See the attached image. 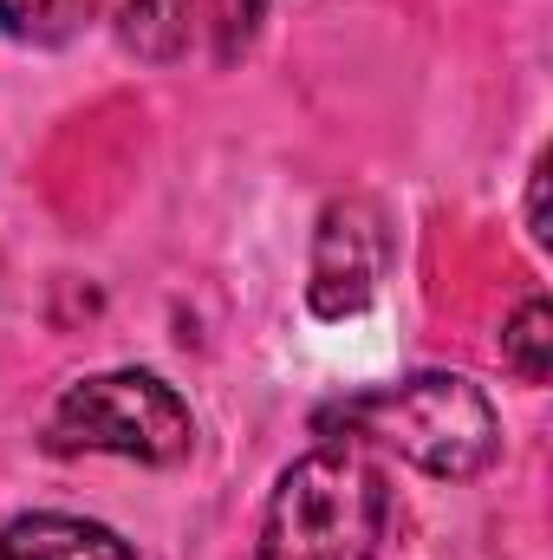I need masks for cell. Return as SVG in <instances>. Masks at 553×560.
Returning a JSON list of instances; mask_svg holds the SVG:
<instances>
[{"instance_id": "cell-9", "label": "cell", "mask_w": 553, "mask_h": 560, "mask_svg": "<svg viewBox=\"0 0 553 560\" xmlns=\"http://www.w3.org/2000/svg\"><path fill=\"white\" fill-rule=\"evenodd\" d=\"M209 7H215V52H222V59H235V52L255 39L261 13H268V0H209Z\"/></svg>"}, {"instance_id": "cell-2", "label": "cell", "mask_w": 553, "mask_h": 560, "mask_svg": "<svg viewBox=\"0 0 553 560\" xmlns=\"http://www.w3.org/2000/svg\"><path fill=\"white\" fill-rule=\"evenodd\" d=\"M391 522V482L358 443L299 456L268 495L255 560H378Z\"/></svg>"}, {"instance_id": "cell-6", "label": "cell", "mask_w": 553, "mask_h": 560, "mask_svg": "<svg viewBox=\"0 0 553 560\" xmlns=\"http://www.w3.org/2000/svg\"><path fill=\"white\" fill-rule=\"evenodd\" d=\"M118 39L143 59H176L189 39V0H111Z\"/></svg>"}, {"instance_id": "cell-4", "label": "cell", "mask_w": 553, "mask_h": 560, "mask_svg": "<svg viewBox=\"0 0 553 560\" xmlns=\"http://www.w3.org/2000/svg\"><path fill=\"white\" fill-rule=\"evenodd\" d=\"M385 275V229L372 215V202H332L313 242V313L319 319H345L365 313Z\"/></svg>"}, {"instance_id": "cell-1", "label": "cell", "mask_w": 553, "mask_h": 560, "mask_svg": "<svg viewBox=\"0 0 553 560\" xmlns=\"http://www.w3.org/2000/svg\"><path fill=\"white\" fill-rule=\"evenodd\" d=\"M319 430L332 443H378V450H398L404 463L443 476V482H469L495 463L502 450V423L495 405L456 378V372H416L404 385H385V392H365V398H345L332 405Z\"/></svg>"}, {"instance_id": "cell-7", "label": "cell", "mask_w": 553, "mask_h": 560, "mask_svg": "<svg viewBox=\"0 0 553 560\" xmlns=\"http://www.w3.org/2000/svg\"><path fill=\"white\" fill-rule=\"evenodd\" d=\"M502 359L515 365L521 385H548V372H553V313H548L541 293L521 300V313L508 319V332H502Z\"/></svg>"}, {"instance_id": "cell-5", "label": "cell", "mask_w": 553, "mask_h": 560, "mask_svg": "<svg viewBox=\"0 0 553 560\" xmlns=\"http://www.w3.org/2000/svg\"><path fill=\"white\" fill-rule=\"evenodd\" d=\"M0 560H138L105 522L79 515H20L0 528Z\"/></svg>"}, {"instance_id": "cell-3", "label": "cell", "mask_w": 553, "mask_h": 560, "mask_svg": "<svg viewBox=\"0 0 553 560\" xmlns=\"http://www.w3.org/2000/svg\"><path fill=\"white\" fill-rule=\"evenodd\" d=\"M196 443V418L176 398V385H163L156 372H98L79 378L52 418H46V450L59 456H131V463H183Z\"/></svg>"}, {"instance_id": "cell-8", "label": "cell", "mask_w": 553, "mask_h": 560, "mask_svg": "<svg viewBox=\"0 0 553 560\" xmlns=\"http://www.w3.org/2000/svg\"><path fill=\"white\" fill-rule=\"evenodd\" d=\"M85 13H92V0H0V33L33 39V46H59L79 33Z\"/></svg>"}]
</instances>
